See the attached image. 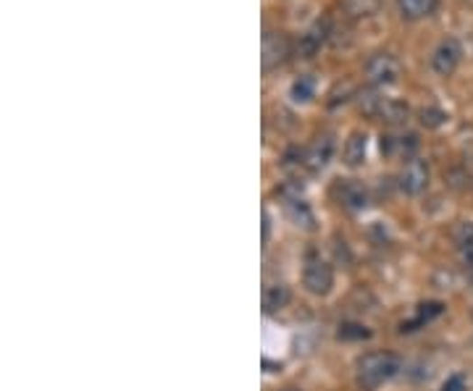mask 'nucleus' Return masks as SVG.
I'll return each instance as SVG.
<instances>
[{"label":"nucleus","mask_w":473,"mask_h":391,"mask_svg":"<svg viewBox=\"0 0 473 391\" xmlns=\"http://www.w3.org/2000/svg\"><path fill=\"white\" fill-rule=\"evenodd\" d=\"M400 370V360L392 352H368L358 360V384L374 391L392 381Z\"/></svg>","instance_id":"1"},{"label":"nucleus","mask_w":473,"mask_h":391,"mask_svg":"<svg viewBox=\"0 0 473 391\" xmlns=\"http://www.w3.org/2000/svg\"><path fill=\"white\" fill-rule=\"evenodd\" d=\"M368 336H371V333L366 332L363 326H352V323H350V326H342V329H340V339H368Z\"/></svg>","instance_id":"18"},{"label":"nucleus","mask_w":473,"mask_h":391,"mask_svg":"<svg viewBox=\"0 0 473 391\" xmlns=\"http://www.w3.org/2000/svg\"><path fill=\"white\" fill-rule=\"evenodd\" d=\"M441 391H466V381H463V376H452V378H447L444 381V386Z\"/></svg>","instance_id":"19"},{"label":"nucleus","mask_w":473,"mask_h":391,"mask_svg":"<svg viewBox=\"0 0 473 391\" xmlns=\"http://www.w3.org/2000/svg\"><path fill=\"white\" fill-rule=\"evenodd\" d=\"M332 155H334V140L329 137V134H323V137H318L314 145L305 150V166L311 168V171H323L326 166H329V160H332Z\"/></svg>","instance_id":"8"},{"label":"nucleus","mask_w":473,"mask_h":391,"mask_svg":"<svg viewBox=\"0 0 473 391\" xmlns=\"http://www.w3.org/2000/svg\"><path fill=\"white\" fill-rule=\"evenodd\" d=\"M292 56L289 37L284 32H266L263 34V71H274Z\"/></svg>","instance_id":"3"},{"label":"nucleus","mask_w":473,"mask_h":391,"mask_svg":"<svg viewBox=\"0 0 473 391\" xmlns=\"http://www.w3.org/2000/svg\"><path fill=\"white\" fill-rule=\"evenodd\" d=\"M303 284H305V289H308L311 295H315V297L329 295V292H332V284H334V271H332V266H329L321 255L308 252L305 268H303Z\"/></svg>","instance_id":"2"},{"label":"nucleus","mask_w":473,"mask_h":391,"mask_svg":"<svg viewBox=\"0 0 473 391\" xmlns=\"http://www.w3.org/2000/svg\"><path fill=\"white\" fill-rule=\"evenodd\" d=\"M440 0H397V8H400V16L408 19V22H418V19H426L437 11Z\"/></svg>","instance_id":"11"},{"label":"nucleus","mask_w":473,"mask_h":391,"mask_svg":"<svg viewBox=\"0 0 473 391\" xmlns=\"http://www.w3.org/2000/svg\"><path fill=\"white\" fill-rule=\"evenodd\" d=\"M287 211L297 221V226H300V223H303V226H311V223H314V215L308 211V205H305L303 200H297V197L287 200Z\"/></svg>","instance_id":"15"},{"label":"nucleus","mask_w":473,"mask_h":391,"mask_svg":"<svg viewBox=\"0 0 473 391\" xmlns=\"http://www.w3.org/2000/svg\"><path fill=\"white\" fill-rule=\"evenodd\" d=\"M340 203L347 211H363L368 205V189L358 181H345L340 186Z\"/></svg>","instance_id":"10"},{"label":"nucleus","mask_w":473,"mask_h":391,"mask_svg":"<svg viewBox=\"0 0 473 391\" xmlns=\"http://www.w3.org/2000/svg\"><path fill=\"white\" fill-rule=\"evenodd\" d=\"M460 59H463L460 42H458L455 37H447V40H441L440 45H437V50L432 53V68H434V74H440V77H452L455 68H458V63H460Z\"/></svg>","instance_id":"5"},{"label":"nucleus","mask_w":473,"mask_h":391,"mask_svg":"<svg viewBox=\"0 0 473 391\" xmlns=\"http://www.w3.org/2000/svg\"><path fill=\"white\" fill-rule=\"evenodd\" d=\"M314 79H308V77H300L295 85H292V90H289V95H292V100L295 103H308L311 97H314Z\"/></svg>","instance_id":"16"},{"label":"nucleus","mask_w":473,"mask_h":391,"mask_svg":"<svg viewBox=\"0 0 473 391\" xmlns=\"http://www.w3.org/2000/svg\"><path fill=\"white\" fill-rule=\"evenodd\" d=\"M366 77L374 87H389L400 77V63L392 59L389 53H377L374 59L366 63Z\"/></svg>","instance_id":"4"},{"label":"nucleus","mask_w":473,"mask_h":391,"mask_svg":"<svg viewBox=\"0 0 473 391\" xmlns=\"http://www.w3.org/2000/svg\"><path fill=\"white\" fill-rule=\"evenodd\" d=\"M429 186V166L418 158H413L405 163V168L400 171V189L405 195H421Z\"/></svg>","instance_id":"6"},{"label":"nucleus","mask_w":473,"mask_h":391,"mask_svg":"<svg viewBox=\"0 0 473 391\" xmlns=\"http://www.w3.org/2000/svg\"><path fill=\"white\" fill-rule=\"evenodd\" d=\"M287 391H295V389H287Z\"/></svg>","instance_id":"20"},{"label":"nucleus","mask_w":473,"mask_h":391,"mask_svg":"<svg viewBox=\"0 0 473 391\" xmlns=\"http://www.w3.org/2000/svg\"><path fill=\"white\" fill-rule=\"evenodd\" d=\"M441 313V305L440 302H429V305H421V310H418V315H415V321H410V323H403V332H413L415 326H423V323H429L434 315H440Z\"/></svg>","instance_id":"14"},{"label":"nucleus","mask_w":473,"mask_h":391,"mask_svg":"<svg viewBox=\"0 0 473 391\" xmlns=\"http://www.w3.org/2000/svg\"><path fill=\"white\" fill-rule=\"evenodd\" d=\"M326 37H329V22H315L314 27L300 37V45H297L300 56L303 59H314L315 53L323 48Z\"/></svg>","instance_id":"9"},{"label":"nucleus","mask_w":473,"mask_h":391,"mask_svg":"<svg viewBox=\"0 0 473 391\" xmlns=\"http://www.w3.org/2000/svg\"><path fill=\"white\" fill-rule=\"evenodd\" d=\"M366 152H368V137L363 132H352L345 142V163L347 166H360L366 160Z\"/></svg>","instance_id":"12"},{"label":"nucleus","mask_w":473,"mask_h":391,"mask_svg":"<svg viewBox=\"0 0 473 391\" xmlns=\"http://www.w3.org/2000/svg\"><path fill=\"white\" fill-rule=\"evenodd\" d=\"M418 150V140L415 134H381V152L389 155V158H405V160H413V155Z\"/></svg>","instance_id":"7"},{"label":"nucleus","mask_w":473,"mask_h":391,"mask_svg":"<svg viewBox=\"0 0 473 391\" xmlns=\"http://www.w3.org/2000/svg\"><path fill=\"white\" fill-rule=\"evenodd\" d=\"M292 300V292H289V286H284V284H271L266 292H263V307H266V313H277V310H282L287 307Z\"/></svg>","instance_id":"13"},{"label":"nucleus","mask_w":473,"mask_h":391,"mask_svg":"<svg viewBox=\"0 0 473 391\" xmlns=\"http://www.w3.org/2000/svg\"><path fill=\"white\" fill-rule=\"evenodd\" d=\"M444 119H447V116L441 114L440 108H423V111H421V123H423V126H432V129H434V126H441Z\"/></svg>","instance_id":"17"}]
</instances>
